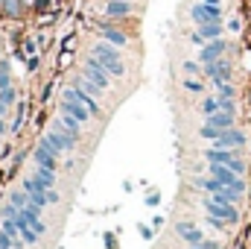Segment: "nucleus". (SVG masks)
<instances>
[{
	"mask_svg": "<svg viewBox=\"0 0 251 249\" xmlns=\"http://www.w3.org/2000/svg\"><path fill=\"white\" fill-rule=\"evenodd\" d=\"M91 56L102 64L114 79L126 76V64H123V59H120V53H117V47H114V44H108V41H97V44L91 47Z\"/></svg>",
	"mask_w": 251,
	"mask_h": 249,
	"instance_id": "f257e3e1",
	"label": "nucleus"
},
{
	"mask_svg": "<svg viewBox=\"0 0 251 249\" xmlns=\"http://www.w3.org/2000/svg\"><path fill=\"white\" fill-rule=\"evenodd\" d=\"M204 158H207V164H225V167H231L237 176H243V173H246V161L240 158V150H219V147H207V150H204Z\"/></svg>",
	"mask_w": 251,
	"mask_h": 249,
	"instance_id": "f03ea898",
	"label": "nucleus"
},
{
	"mask_svg": "<svg viewBox=\"0 0 251 249\" xmlns=\"http://www.w3.org/2000/svg\"><path fill=\"white\" fill-rule=\"evenodd\" d=\"M207 170H210V176H213L219 185L231 187V190H237V193H246V182H243V176H237L231 167H225V164H207Z\"/></svg>",
	"mask_w": 251,
	"mask_h": 249,
	"instance_id": "7ed1b4c3",
	"label": "nucleus"
},
{
	"mask_svg": "<svg viewBox=\"0 0 251 249\" xmlns=\"http://www.w3.org/2000/svg\"><path fill=\"white\" fill-rule=\"evenodd\" d=\"M82 76L85 79H91L100 91H105V88H111V73L102 67V64L97 62L94 56H88V62H85V67H82Z\"/></svg>",
	"mask_w": 251,
	"mask_h": 249,
	"instance_id": "20e7f679",
	"label": "nucleus"
},
{
	"mask_svg": "<svg viewBox=\"0 0 251 249\" xmlns=\"http://www.w3.org/2000/svg\"><path fill=\"white\" fill-rule=\"evenodd\" d=\"M190 18L196 21V27H201V24H222V6H207V3L199 0L190 9Z\"/></svg>",
	"mask_w": 251,
	"mask_h": 249,
	"instance_id": "39448f33",
	"label": "nucleus"
},
{
	"mask_svg": "<svg viewBox=\"0 0 251 249\" xmlns=\"http://www.w3.org/2000/svg\"><path fill=\"white\" fill-rule=\"evenodd\" d=\"M204 211H207L213 220H222L225 226H228V223L234 226V223L240 220V211H237V205H219V202H213L210 196L204 199Z\"/></svg>",
	"mask_w": 251,
	"mask_h": 249,
	"instance_id": "423d86ee",
	"label": "nucleus"
},
{
	"mask_svg": "<svg viewBox=\"0 0 251 249\" xmlns=\"http://www.w3.org/2000/svg\"><path fill=\"white\" fill-rule=\"evenodd\" d=\"M62 112H64V115H70V118H76L79 124H88V121H91V112H88V109L73 97V91H70V88L64 91V97H62Z\"/></svg>",
	"mask_w": 251,
	"mask_h": 249,
	"instance_id": "0eeeda50",
	"label": "nucleus"
},
{
	"mask_svg": "<svg viewBox=\"0 0 251 249\" xmlns=\"http://www.w3.org/2000/svg\"><path fill=\"white\" fill-rule=\"evenodd\" d=\"M246 141H249V138H246V132L231 126V129H225V132L213 141V147H219V150H243V147H246Z\"/></svg>",
	"mask_w": 251,
	"mask_h": 249,
	"instance_id": "6e6552de",
	"label": "nucleus"
},
{
	"mask_svg": "<svg viewBox=\"0 0 251 249\" xmlns=\"http://www.w3.org/2000/svg\"><path fill=\"white\" fill-rule=\"evenodd\" d=\"M44 138H47V141L53 144V150H56V153H70V150L76 147V138H70V135H67V132H64V129H62L59 124L50 126Z\"/></svg>",
	"mask_w": 251,
	"mask_h": 249,
	"instance_id": "1a4fd4ad",
	"label": "nucleus"
},
{
	"mask_svg": "<svg viewBox=\"0 0 251 249\" xmlns=\"http://www.w3.org/2000/svg\"><path fill=\"white\" fill-rule=\"evenodd\" d=\"M204 76H210V82H231V62L228 59H216V62H207L201 64Z\"/></svg>",
	"mask_w": 251,
	"mask_h": 249,
	"instance_id": "9d476101",
	"label": "nucleus"
},
{
	"mask_svg": "<svg viewBox=\"0 0 251 249\" xmlns=\"http://www.w3.org/2000/svg\"><path fill=\"white\" fill-rule=\"evenodd\" d=\"M225 50H228V41L225 38H216V41H207V44H201V53H199V62L207 64V62H216V59H222L225 56Z\"/></svg>",
	"mask_w": 251,
	"mask_h": 249,
	"instance_id": "9b49d317",
	"label": "nucleus"
},
{
	"mask_svg": "<svg viewBox=\"0 0 251 249\" xmlns=\"http://www.w3.org/2000/svg\"><path fill=\"white\" fill-rule=\"evenodd\" d=\"M176 232H178V238H184L193 249L201 247V241H204V235H201V229L196 226V223H190V220H181V223H176Z\"/></svg>",
	"mask_w": 251,
	"mask_h": 249,
	"instance_id": "f8f14e48",
	"label": "nucleus"
},
{
	"mask_svg": "<svg viewBox=\"0 0 251 249\" xmlns=\"http://www.w3.org/2000/svg\"><path fill=\"white\" fill-rule=\"evenodd\" d=\"M216 38H222V24H201L193 32V41L196 44H207V41H216Z\"/></svg>",
	"mask_w": 251,
	"mask_h": 249,
	"instance_id": "ddd939ff",
	"label": "nucleus"
},
{
	"mask_svg": "<svg viewBox=\"0 0 251 249\" xmlns=\"http://www.w3.org/2000/svg\"><path fill=\"white\" fill-rule=\"evenodd\" d=\"M32 161H35V167H44V170H53V173L59 170V161H56V156H53V153H50L47 147H41V144H38V147L32 150Z\"/></svg>",
	"mask_w": 251,
	"mask_h": 249,
	"instance_id": "4468645a",
	"label": "nucleus"
},
{
	"mask_svg": "<svg viewBox=\"0 0 251 249\" xmlns=\"http://www.w3.org/2000/svg\"><path fill=\"white\" fill-rule=\"evenodd\" d=\"M70 91H73V97H76V100H79L91 115H100V103H97V97H94V94H88V91H85V88H79V85H70Z\"/></svg>",
	"mask_w": 251,
	"mask_h": 249,
	"instance_id": "2eb2a0df",
	"label": "nucleus"
},
{
	"mask_svg": "<svg viewBox=\"0 0 251 249\" xmlns=\"http://www.w3.org/2000/svg\"><path fill=\"white\" fill-rule=\"evenodd\" d=\"M105 15L108 18H126V15H131V0H108L105 3Z\"/></svg>",
	"mask_w": 251,
	"mask_h": 249,
	"instance_id": "dca6fc26",
	"label": "nucleus"
},
{
	"mask_svg": "<svg viewBox=\"0 0 251 249\" xmlns=\"http://www.w3.org/2000/svg\"><path fill=\"white\" fill-rule=\"evenodd\" d=\"M100 32H102V41H108V44H114V47H123V44H126V32H123V30H117V27L102 24V27H100Z\"/></svg>",
	"mask_w": 251,
	"mask_h": 249,
	"instance_id": "f3484780",
	"label": "nucleus"
},
{
	"mask_svg": "<svg viewBox=\"0 0 251 249\" xmlns=\"http://www.w3.org/2000/svg\"><path fill=\"white\" fill-rule=\"evenodd\" d=\"M56 124L62 126V129L67 132V135H70V138H76V141H79V135H82V124H79L76 118H70V115H64V112H62Z\"/></svg>",
	"mask_w": 251,
	"mask_h": 249,
	"instance_id": "a211bd4d",
	"label": "nucleus"
},
{
	"mask_svg": "<svg viewBox=\"0 0 251 249\" xmlns=\"http://www.w3.org/2000/svg\"><path fill=\"white\" fill-rule=\"evenodd\" d=\"M204 124H210V126H216L219 132H225V129L234 126V115H231V112H216V115L204 118Z\"/></svg>",
	"mask_w": 251,
	"mask_h": 249,
	"instance_id": "6ab92c4d",
	"label": "nucleus"
},
{
	"mask_svg": "<svg viewBox=\"0 0 251 249\" xmlns=\"http://www.w3.org/2000/svg\"><path fill=\"white\" fill-rule=\"evenodd\" d=\"M21 9H24L21 0H3V15H6V18H18Z\"/></svg>",
	"mask_w": 251,
	"mask_h": 249,
	"instance_id": "aec40b11",
	"label": "nucleus"
},
{
	"mask_svg": "<svg viewBox=\"0 0 251 249\" xmlns=\"http://www.w3.org/2000/svg\"><path fill=\"white\" fill-rule=\"evenodd\" d=\"M216 112H219V97L201 100V115H204V118H210V115H216Z\"/></svg>",
	"mask_w": 251,
	"mask_h": 249,
	"instance_id": "412c9836",
	"label": "nucleus"
},
{
	"mask_svg": "<svg viewBox=\"0 0 251 249\" xmlns=\"http://www.w3.org/2000/svg\"><path fill=\"white\" fill-rule=\"evenodd\" d=\"M35 176H38V179H41V182H44L47 187H53V185H56V173H53V170H44V167H35Z\"/></svg>",
	"mask_w": 251,
	"mask_h": 249,
	"instance_id": "4be33fe9",
	"label": "nucleus"
},
{
	"mask_svg": "<svg viewBox=\"0 0 251 249\" xmlns=\"http://www.w3.org/2000/svg\"><path fill=\"white\" fill-rule=\"evenodd\" d=\"M199 135H201V138H207V141H216V138H219V135H222V132H219V129H216V126L204 124V126H201V129H199Z\"/></svg>",
	"mask_w": 251,
	"mask_h": 249,
	"instance_id": "5701e85b",
	"label": "nucleus"
},
{
	"mask_svg": "<svg viewBox=\"0 0 251 249\" xmlns=\"http://www.w3.org/2000/svg\"><path fill=\"white\" fill-rule=\"evenodd\" d=\"M216 97H231L234 100V85L231 82H216Z\"/></svg>",
	"mask_w": 251,
	"mask_h": 249,
	"instance_id": "b1692460",
	"label": "nucleus"
},
{
	"mask_svg": "<svg viewBox=\"0 0 251 249\" xmlns=\"http://www.w3.org/2000/svg\"><path fill=\"white\" fill-rule=\"evenodd\" d=\"M9 85H12V79H9V62L0 59V88H9Z\"/></svg>",
	"mask_w": 251,
	"mask_h": 249,
	"instance_id": "393cba45",
	"label": "nucleus"
},
{
	"mask_svg": "<svg viewBox=\"0 0 251 249\" xmlns=\"http://www.w3.org/2000/svg\"><path fill=\"white\" fill-rule=\"evenodd\" d=\"M0 103H6V106L15 103V88H12V85H9V88H0Z\"/></svg>",
	"mask_w": 251,
	"mask_h": 249,
	"instance_id": "a878e982",
	"label": "nucleus"
},
{
	"mask_svg": "<svg viewBox=\"0 0 251 249\" xmlns=\"http://www.w3.org/2000/svg\"><path fill=\"white\" fill-rule=\"evenodd\" d=\"M199 185L204 187V190H207V193H216V190H219V187H225V185H219V182H216V179H213V176H210V179H201V182H199Z\"/></svg>",
	"mask_w": 251,
	"mask_h": 249,
	"instance_id": "bb28decb",
	"label": "nucleus"
},
{
	"mask_svg": "<svg viewBox=\"0 0 251 249\" xmlns=\"http://www.w3.org/2000/svg\"><path fill=\"white\" fill-rule=\"evenodd\" d=\"M219 112H231V115H234V112H237L234 100H231V97H219Z\"/></svg>",
	"mask_w": 251,
	"mask_h": 249,
	"instance_id": "cd10ccee",
	"label": "nucleus"
},
{
	"mask_svg": "<svg viewBox=\"0 0 251 249\" xmlns=\"http://www.w3.org/2000/svg\"><path fill=\"white\" fill-rule=\"evenodd\" d=\"M184 73H190V76H199V73H201V64H196V62H184Z\"/></svg>",
	"mask_w": 251,
	"mask_h": 249,
	"instance_id": "c85d7f7f",
	"label": "nucleus"
},
{
	"mask_svg": "<svg viewBox=\"0 0 251 249\" xmlns=\"http://www.w3.org/2000/svg\"><path fill=\"white\" fill-rule=\"evenodd\" d=\"M184 88H187V91H196V94H199V91H201V82H199V79H184Z\"/></svg>",
	"mask_w": 251,
	"mask_h": 249,
	"instance_id": "c756f323",
	"label": "nucleus"
},
{
	"mask_svg": "<svg viewBox=\"0 0 251 249\" xmlns=\"http://www.w3.org/2000/svg\"><path fill=\"white\" fill-rule=\"evenodd\" d=\"M59 199H62V196H59V193H56V190H53V187H50V190H47V202H53V205H56V202H59Z\"/></svg>",
	"mask_w": 251,
	"mask_h": 249,
	"instance_id": "7c9ffc66",
	"label": "nucleus"
},
{
	"mask_svg": "<svg viewBox=\"0 0 251 249\" xmlns=\"http://www.w3.org/2000/svg\"><path fill=\"white\" fill-rule=\"evenodd\" d=\"M199 249H219V244H216V241H207V238H204V241H201V247Z\"/></svg>",
	"mask_w": 251,
	"mask_h": 249,
	"instance_id": "2f4dec72",
	"label": "nucleus"
},
{
	"mask_svg": "<svg viewBox=\"0 0 251 249\" xmlns=\"http://www.w3.org/2000/svg\"><path fill=\"white\" fill-rule=\"evenodd\" d=\"M228 30H231V32H240V21H237V18H234V21H231V24H228Z\"/></svg>",
	"mask_w": 251,
	"mask_h": 249,
	"instance_id": "473e14b6",
	"label": "nucleus"
},
{
	"mask_svg": "<svg viewBox=\"0 0 251 249\" xmlns=\"http://www.w3.org/2000/svg\"><path fill=\"white\" fill-rule=\"evenodd\" d=\"M6 129H9V126H6V121H3V118H0V135H3Z\"/></svg>",
	"mask_w": 251,
	"mask_h": 249,
	"instance_id": "72a5a7b5",
	"label": "nucleus"
},
{
	"mask_svg": "<svg viewBox=\"0 0 251 249\" xmlns=\"http://www.w3.org/2000/svg\"><path fill=\"white\" fill-rule=\"evenodd\" d=\"M201 3H207V6H219V0H201Z\"/></svg>",
	"mask_w": 251,
	"mask_h": 249,
	"instance_id": "f704fd0d",
	"label": "nucleus"
},
{
	"mask_svg": "<svg viewBox=\"0 0 251 249\" xmlns=\"http://www.w3.org/2000/svg\"><path fill=\"white\" fill-rule=\"evenodd\" d=\"M3 115H6V103H0V118H3Z\"/></svg>",
	"mask_w": 251,
	"mask_h": 249,
	"instance_id": "c9c22d12",
	"label": "nucleus"
},
{
	"mask_svg": "<svg viewBox=\"0 0 251 249\" xmlns=\"http://www.w3.org/2000/svg\"><path fill=\"white\" fill-rule=\"evenodd\" d=\"M0 6H3V0H0Z\"/></svg>",
	"mask_w": 251,
	"mask_h": 249,
	"instance_id": "e433bc0d",
	"label": "nucleus"
},
{
	"mask_svg": "<svg viewBox=\"0 0 251 249\" xmlns=\"http://www.w3.org/2000/svg\"><path fill=\"white\" fill-rule=\"evenodd\" d=\"M190 249H193V247H190Z\"/></svg>",
	"mask_w": 251,
	"mask_h": 249,
	"instance_id": "4c0bfd02",
	"label": "nucleus"
}]
</instances>
